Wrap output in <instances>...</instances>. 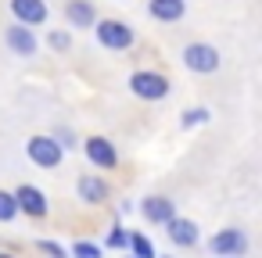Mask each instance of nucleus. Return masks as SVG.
Listing matches in <instances>:
<instances>
[{
	"mask_svg": "<svg viewBox=\"0 0 262 258\" xmlns=\"http://www.w3.org/2000/svg\"><path fill=\"white\" fill-rule=\"evenodd\" d=\"M129 93L140 97V101H165L169 97V79L162 72H151V68H140L129 76Z\"/></svg>",
	"mask_w": 262,
	"mask_h": 258,
	"instance_id": "obj_3",
	"label": "nucleus"
},
{
	"mask_svg": "<svg viewBox=\"0 0 262 258\" xmlns=\"http://www.w3.org/2000/svg\"><path fill=\"white\" fill-rule=\"evenodd\" d=\"M208 251H212V254H219V258H241V254L248 251V237H244V229H237V226H226V229L212 233V240H208Z\"/></svg>",
	"mask_w": 262,
	"mask_h": 258,
	"instance_id": "obj_6",
	"label": "nucleus"
},
{
	"mask_svg": "<svg viewBox=\"0 0 262 258\" xmlns=\"http://www.w3.org/2000/svg\"><path fill=\"white\" fill-rule=\"evenodd\" d=\"M47 43H51V51H58V54H65V51L72 47V36H69L65 29H54V33L47 36Z\"/></svg>",
	"mask_w": 262,
	"mask_h": 258,
	"instance_id": "obj_18",
	"label": "nucleus"
},
{
	"mask_svg": "<svg viewBox=\"0 0 262 258\" xmlns=\"http://www.w3.org/2000/svg\"><path fill=\"white\" fill-rule=\"evenodd\" d=\"M69 251H72L76 258H97V254H101V247H97L94 240H76V244H72Z\"/></svg>",
	"mask_w": 262,
	"mask_h": 258,
	"instance_id": "obj_20",
	"label": "nucleus"
},
{
	"mask_svg": "<svg viewBox=\"0 0 262 258\" xmlns=\"http://www.w3.org/2000/svg\"><path fill=\"white\" fill-rule=\"evenodd\" d=\"M26 154H29V161L40 165V169H58L61 158H65V147H61L54 136H29V140H26Z\"/></svg>",
	"mask_w": 262,
	"mask_h": 258,
	"instance_id": "obj_4",
	"label": "nucleus"
},
{
	"mask_svg": "<svg viewBox=\"0 0 262 258\" xmlns=\"http://www.w3.org/2000/svg\"><path fill=\"white\" fill-rule=\"evenodd\" d=\"M36 251L54 254V258H65V254H69V247H61V244H54V240H36Z\"/></svg>",
	"mask_w": 262,
	"mask_h": 258,
	"instance_id": "obj_21",
	"label": "nucleus"
},
{
	"mask_svg": "<svg viewBox=\"0 0 262 258\" xmlns=\"http://www.w3.org/2000/svg\"><path fill=\"white\" fill-rule=\"evenodd\" d=\"M180 61H183V68L187 72H194V76H212L215 68H219V51L212 47V43H205V40H194V43H187L183 51H180Z\"/></svg>",
	"mask_w": 262,
	"mask_h": 258,
	"instance_id": "obj_2",
	"label": "nucleus"
},
{
	"mask_svg": "<svg viewBox=\"0 0 262 258\" xmlns=\"http://www.w3.org/2000/svg\"><path fill=\"white\" fill-rule=\"evenodd\" d=\"M83 154L90 158V165H97V169H119V151H115V144L108 140V136H86L83 140Z\"/></svg>",
	"mask_w": 262,
	"mask_h": 258,
	"instance_id": "obj_7",
	"label": "nucleus"
},
{
	"mask_svg": "<svg viewBox=\"0 0 262 258\" xmlns=\"http://www.w3.org/2000/svg\"><path fill=\"white\" fill-rule=\"evenodd\" d=\"M140 215H144L147 222L162 226L169 215H176V204H172L169 197H162V194H151V197H144V201H140Z\"/></svg>",
	"mask_w": 262,
	"mask_h": 258,
	"instance_id": "obj_12",
	"label": "nucleus"
},
{
	"mask_svg": "<svg viewBox=\"0 0 262 258\" xmlns=\"http://www.w3.org/2000/svg\"><path fill=\"white\" fill-rule=\"evenodd\" d=\"M54 140H58L61 147H72V129H58V133H54Z\"/></svg>",
	"mask_w": 262,
	"mask_h": 258,
	"instance_id": "obj_22",
	"label": "nucleus"
},
{
	"mask_svg": "<svg viewBox=\"0 0 262 258\" xmlns=\"http://www.w3.org/2000/svg\"><path fill=\"white\" fill-rule=\"evenodd\" d=\"M94 36L104 51H129L137 43V33L129 22H119V18H97L94 22Z\"/></svg>",
	"mask_w": 262,
	"mask_h": 258,
	"instance_id": "obj_1",
	"label": "nucleus"
},
{
	"mask_svg": "<svg viewBox=\"0 0 262 258\" xmlns=\"http://www.w3.org/2000/svg\"><path fill=\"white\" fill-rule=\"evenodd\" d=\"M65 22H69L72 29H94L97 11H94L90 0H69V4H65Z\"/></svg>",
	"mask_w": 262,
	"mask_h": 258,
	"instance_id": "obj_13",
	"label": "nucleus"
},
{
	"mask_svg": "<svg viewBox=\"0 0 262 258\" xmlns=\"http://www.w3.org/2000/svg\"><path fill=\"white\" fill-rule=\"evenodd\" d=\"M11 194H15L18 212H22V215H29V219H43V215L51 212L47 194H43L40 186H33V183H22V186H18V190H11Z\"/></svg>",
	"mask_w": 262,
	"mask_h": 258,
	"instance_id": "obj_8",
	"label": "nucleus"
},
{
	"mask_svg": "<svg viewBox=\"0 0 262 258\" xmlns=\"http://www.w3.org/2000/svg\"><path fill=\"white\" fill-rule=\"evenodd\" d=\"M8 8H11V15H15V22H22V26H29V29H36V26H43L47 22V0H8Z\"/></svg>",
	"mask_w": 262,
	"mask_h": 258,
	"instance_id": "obj_9",
	"label": "nucleus"
},
{
	"mask_svg": "<svg viewBox=\"0 0 262 258\" xmlns=\"http://www.w3.org/2000/svg\"><path fill=\"white\" fill-rule=\"evenodd\" d=\"M162 226H165V233H169V240H172L176 247H194V244H198V222H194V219L169 215Z\"/></svg>",
	"mask_w": 262,
	"mask_h": 258,
	"instance_id": "obj_10",
	"label": "nucleus"
},
{
	"mask_svg": "<svg viewBox=\"0 0 262 258\" xmlns=\"http://www.w3.org/2000/svg\"><path fill=\"white\" fill-rule=\"evenodd\" d=\"M212 119V111L208 108H187L183 111V129H194V126H205Z\"/></svg>",
	"mask_w": 262,
	"mask_h": 258,
	"instance_id": "obj_17",
	"label": "nucleus"
},
{
	"mask_svg": "<svg viewBox=\"0 0 262 258\" xmlns=\"http://www.w3.org/2000/svg\"><path fill=\"white\" fill-rule=\"evenodd\" d=\"M15 215H18L15 194H11V190H0V222H11Z\"/></svg>",
	"mask_w": 262,
	"mask_h": 258,
	"instance_id": "obj_16",
	"label": "nucleus"
},
{
	"mask_svg": "<svg viewBox=\"0 0 262 258\" xmlns=\"http://www.w3.org/2000/svg\"><path fill=\"white\" fill-rule=\"evenodd\" d=\"M4 47H8L15 58H36V51H40V40H36V33H33L29 26H22V22H11V26L4 29Z\"/></svg>",
	"mask_w": 262,
	"mask_h": 258,
	"instance_id": "obj_5",
	"label": "nucleus"
},
{
	"mask_svg": "<svg viewBox=\"0 0 262 258\" xmlns=\"http://www.w3.org/2000/svg\"><path fill=\"white\" fill-rule=\"evenodd\" d=\"M147 15H151L155 22L172 26V22H180V18L187 15V4H183V0H147Z\"/></svg>",
	"mask_w": 262,
	"mask_h": 258,
	"instance_id": "obj_14",
	"label": "nucleus"
},
{
	"mask_svg": "<svg viewBox=\"0 0 262 258\" xmlns=\"http://www.w3.org/2000/svg\"><path fill=\"white\" fill-rule=\"evenodd\" d=\"M76 194H79V201H86V204H104L108 194H112V186H108L101 176H79Z\"/></svg>",
	"mask_w": 262,
	"mask_h": 258,
	"instance_id": "obj_11",
	"label": "nucleus"
},
{
	"mask_svg": "<svg viewBox=\"0 0 262 258\" xmlns=\"http://www.w3.org/2000/svg\"><path fill=\"white\" fill-rule=\"evenodd\" d=\"M126 247L137 254V258H155V244L144 237V233H129V240H126Z\"/></svg>",
	"mask_w": 262,
	"mask_h": 258,
	"instance_id": "obj_15",
	"label": "nucleus"
},
{
	"mask_svg": "<svg viewBox=\"0 0 262 258\" xmlns=\"http://www.w3.org/2000/svg\"><path fill=\"white\" fill-rule=\"evenodd\" d=\"M126 240H129V233H126V226L115 219V226H112V233H108V247H115V251H122L126 247Z\"/></svg>",
	"mask_w": 262,
	"mask_h": 258,
	"instance_id": "obj_19",
	"label": "nucleus"
}]
</instances>
